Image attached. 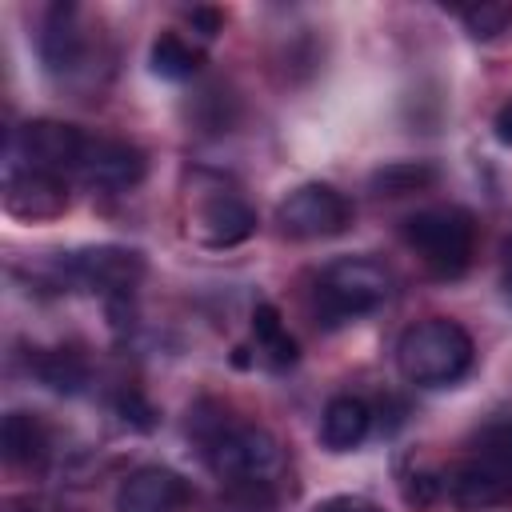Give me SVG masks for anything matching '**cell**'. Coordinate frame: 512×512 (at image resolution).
<instances>
[{"label":"cell","instance_id":"obj_1","mask_svg":"<svg viewBox=\"0 0 512 512\" xmlns=\"http://www.w3.org/2000/svg\"><path fill=\"white\" fill-rule=\"evenodd\" d=\"M472 356H476L472 336L448 316L416 320L396 340V368L416 388H448V384H456L472 368Z\"/></svg>","mask_w":512,"mask_h":512},{"label":"cell","instance_id":"obj_2","mask_svg":"<svg viewBox=\"0 0 512 512\" xmlns=\"http://www.w3.org/2000/svg\"><path fill=\"white\" fill-rule=\"evenodd\" d=\"M392 296V272L372 256H340L320 268L312 284V304L324 324H348L376 312Z\"/></svg>","mask_w":512,"mask_h":512},{"label":"cell","instance_id":"obj_3","mask_svg":"<svg viewBox=\"0 0 512 512\" xmlns=\"http://www.w3.org/2000/svg\"><path fill=\"white\" fill-rule=\"evenodd\" d=\"M204 460L224 484H272V476L284 464L280 440L260 424L240 420H216L204 436Z\"/></svg>","mask_w":512,"mask_h":512},{"label":"cell","instance_id":"obj_4","mask_svg":"<svg viewBox=\"0 0 512 512\" xmlns=\"http://www.w3.org/2000/svg\"><path fill=\"white\" fill-rule=\"evenodd\" d=\"M404 244L420 256V264L440 276V280H456L468 272L472 252H476V220L464 208H420L404 220L400 228Z\"/></svg>","mask_w":512,"mask_h":512},{"label":"cell","instance_id":"obj_5","mask_svg":"<svg viewBox=\"0 0 512 512\" xmlns=\"http://www.w3.org/2000/svg\"><path fill=\"white\" fill-rule=\"evenodd\" d=\"M184 220H188V236L200 240L204 248H236L256 232L252 204L232 184L204 172L192 176L184 192Z\"/></svg>","mask_w":512,"mask_h":512},{"label":"cell","instance_id":"obj_6","mask_svg":"<svg viewBox=\"0 0 512 512\" xmlns=\"http://www.w3.org/2000/svg\"><path fill=\"white\" fill-rule=\"evenodd\" d=\"M276 224L292 240H328L352 224V204L332 184H300L280 200Z\"/></svg>","mask_w":512,"mask_h":512},{"label":"cell","instance_id":"obj_7","mask_svg":"<svg viewBox=\"0 0 512 512\" xmlns=\"http://www.w3.org/2000/svg\"><path fill=\"white\" fill-rule=\"evenodd\" d=\"M88 140L76 124L64 120H28L24 128H16V136L8 140V160L28 164V168H44V172H80Z\"/></svg>","mask_w":512,"mask_h":512},{"label":"cell","instance_id":"obj_8","mask_svg":"<svg viewBox=\"0 0 512 512\" xmlns=\"http://www.w3.org/2000/svg\"><path fill=\"white\" fill-rule=\"evenodd\" d=\"M4 208L20 220H56L68 212V184L56 172L8 160L4 164Z\"/></svg>","mask_w":512,"mask_h":512},{"label":"cell","instance_id":"obj_9","mask_svg":"<svg viewBox=\"0 0 512 512\" xmlns=\"http://www.w3.org/2000/svg\"><path fill=\"white\" fill-rule=\"evenodd\" d=\"M92 36L80 24V8L76 4H52L44 16V32H40V60L52 76H76L88 60Z\"/></svg>","mask_w":512,"mask_h":512},{"label":"cell","instance_id":"obj_10","mask_svg":"<svg viewBox=\"0 0 512 512\" xmlns=\"http://www.w3.org/2000/svg\"><path fill=\"white\" fill-rule=\"evenodd\" d=\"M80 176L96 188H108V192L136 188L144 180V152L128 140H116V136H92L84 164H80Z\"/></svg>","mask_w":512,"mask_h":512},{"label":"cell","instance_id":"obj_11","mask_svg":"<svg viewBox=\"0 0 512 512\" xmlns=\"http://www.w3.org/2000/svg\"><path fill=\"white\" fill-rule=\"evenodd\" d=\"M68 272L92 288V292H104V296H128V288L140 280L144 272V260L140 252H128V248H84L68 260Z\"/></svg>","mask_w":512,"mask_h":512},{"label":"cell","instance_id":"obj_12","mask_svg":"<svg viewBox=\"0 0 512 512\" xmlns=\"http://www.w3.org/2000/svg\"><path fill=\"white\" fill-rule=\"evenodd\" d=\"M188 500V484L160 464H144L116 488V512H180Z\"/></svg>","mask_w":512,"mask_h":512},{"label":"cell","instance_id":"obj_13","mask_svg":"<svg viewBox=\"0 0 512 512\" xmlns=\"http://www.w3.org/2000/svg\"><path fill=\"white\" fill-rule=\"evenodd\" d=\"M444 500H452L460 512L496 508V504L512 500V480H504L500 472H492L484 460L468 456V460H460V464H452L444 472Z\"/></svg>","mask_w":512,"mask_h":512},{"label":"cell","instance_id":"obj_14","mask_svg":"<svg viewBox=\"0 0 512 512\" xmlns=\"http://www.w3.org/2000/svg\"><path fill=\"white\" fill-rule=\"evenodd\" d=\"M372 428V412L360 396H332L320 416V440L328 452H352L364 444Z\"/></svg>","mask_w":512,"mask_h":512},{"label":"cell","instance_id":"obj_15","mask_svg":"<svg viewBox=\"0 0 512 512\" xmlns=\"http://www.w3.org/2000/svg\"><path fill=\"white\" fill-rule=\"evenodd\" d=\"M0 444H4V460L16 468H40L48 460V428L32 412H8L0 428Z\"/></svg>","mask_w":512,"mask_h":512},{"label":"cell","instance_id":"obj_16","mask_svg":"<svg viewBox=\"0 0 512 512\" xmlns=\"http://www.w3.org/2000/svg\"><path fill=\"white\" fill-rule=\"evenodd\" d=\"M148 60H152V72L156 76H164V80H188V76L200 72L204 52H200V44H192L180 32H160L152 40V56Z\"/></svg>","mask_w":512,"mask_h":512},{"label":"cell","instance_id":"obj_17","mask_svg":"<svg viewBox=\"0 0 512 512\" xmlns=\"http://www.w3.org/2000/svg\"><path fill=\"white\" fill-rule=\"evenodd\" d=\"M252 336H256L260 356H264L272 368L296 364L300 348H296V340L288 336V328H284V320H280V312H276L272 304H256V312H252Z\"/></svg>","mask_w":512,"mask_h":512},{"label":"cell","instance_id":"obj_18","mask_svg":"<svg viewBox=\"0 0 512 512\" xmlns=\"http://www.w3.org/2000/svg\"><path fill=\"white\" fill-rule=\"evenodd\" d=\"M472 456L484 460L504 480H512V416L508 420H492L488 428H480V436L472 444Z\"/></svg>","mask_w":512,"mask_h":512},{"label":"cell","instance_id":"obj_19","mask_svg":"<svg viewBox=\"0 0 512 512\" xmlns=\"http://www.w3.org/2000/svg\"><path fill=\"white\" fill-rule=\"evenodd\" d=\"M460 24L468 28L472 40H492L512 24V4L508 0H488V4L460 8Z\"/></svg>","mask_w":512,"mask_h":512},{"label":"cell","instance_id":"obj_20","mask_svg":"<svg viewBox=\"0 0 512 512\" xmlns=\"http://www.w3.org/2000/svg\"><path fill=\"white\" fill-rule=\"evenodd\" d=\"M36 372H40L44 384H52V388H60V392H72V388L84 384V360H80L76 352H68V348L44 352L40 364H36Z\"/></svg>","mask_w":512,"mask_h":512},{"label":"cell","instance_id":"obj_21","mask_svg":"<svg viewBox=\"0 0 512 512\" xmlns=\"http://www.w3.org/2000/svg\"><path fill=\"white\" fill-rule=\"evenodd\" d=\"M404 500L416 504V508H432L436 500H444V476H436V472H416V476L404 484Z\"/></svg>","mask_w":512,"mask_h":512},{"label":"cell","instance_id":"obj_22","mask_svg":"<svg viewBox=\"0 0 512 512\" xmlns=\"http://www.w3.org/2000/svg\"><path fill=\"white\" fill-rule=\"evenodd\" d=\"M424 180H432V172H428V168L396 164V168H388V172H380V176H376V188H388L392 196H400V192H412V188H420Z\"/></svg>","mask_w":512,"mask_h":512},{"label":"cell","instance_id":"obj_23","mask_svg":"<svg viewBox=\"0 0 512 512\" xmlns=\"http://www.w3.org/2000/svg\"><path fill=\"white\" fill-rule=\"evenodd\" d=\"M184 20L192 24V32H196L200 40H212V36L220 32V24H224V16H220L216 8H188Z\"/></svg>","mask_w":512,"mask_h":512},{"label":"cell","instance_id":"obj_24","mask_svg":"<svg viewBox=\"0 0 512 512\" xmlns=\"http://www.w3.org/2000/svg\"><path fill=\"white\" fill-rule=\"evenodd\" d=\"M312 512H384V508H376V504L364 500V496H328V500H320Z\"/></svg>","mask_w":512,"mask_h":512},{"label":"cell","instance_id":"obj_25","mask_svg":"<svg viewBox=\"0 0 512 512\" xmlns=\"http://www.w3.org/2000/svg\"><path fill=\"white\" fill-rule=\"evenodd\" d=\"M492 128H496V140L512 148V100H508V104H504V108L496 112V120H492Z\"/></svg>","mask_w":512,"mask_h":512},{"label":"cell","instance_id":"obj_26","mask_svg":"<svg viewBox=\"0 0 512 512\" xmlns=\"http://www.w3.org/2000/svg\"><path fill=\"white\" fill-rule=\"evenodd\" d=\"M504 288H508V296H512V252H508V268H504Z\"/></svg>","mask_w":512,"mask_h":512}]
</instances>
